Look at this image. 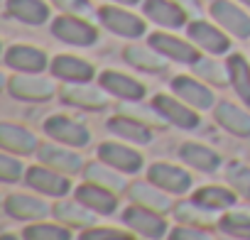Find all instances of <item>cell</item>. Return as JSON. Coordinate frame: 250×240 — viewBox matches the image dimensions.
Segmentation results:
<instances>
[{"mask_svg": "<svg viewBox=\"0 0 250 240\" xmlns=\"http://www.w3.org/2000/svg\"><path fill=\"white\" fill-rule=\"evenodd\" d=\"M52 32H54L62 42L76 44V47H88V44H93V42L98 40V32H96L93 25H88V22H83V20H79V18H69V15H66V18H59V20L54 22Z\"/></svg>", "mask_w": 250, "mask_h": 240, "instance_id": "cell-1", "label": "cell"}, {"mask_svg": "<svg viewBox=\"0 0 250 240\" xmlns=\"http://www.w3.org/2000/svg\"><path fill=\"white\" fill-rule=\"evenodd\" d=\"M98 18L110 32L123 35V37H140L145 32V22L140 18L125 13V10H118V8H101Z\"/></svg>", "mask_w": 250, "mask_h": 240, "instance_id": "cell-2", "label": "cell"}, {"mask_svg": "<svg viewBox=\"0 0 250 240\" xmlns=\"http://www.w3.org/2000/svg\"><path fill=\"white\" fill-rule=\"evenodd\" d=\"M10 93L22 100H47L54 93V83L42 76H15L8 83Z\"/></svg>", "mask_w": 250, "mask_h": 240, "instance_id": "cell-3", "label": "cell"}, {"mask_svg": "<svg viewBox=\"0 0 250 240\" xmlns=\"http://www.w3.org/2000/svg\"><path fill=\"white\" fill-rule=\"evenodd\" d=\"M211 15L235 37H250V18L238 10L235 5H230L228 0H216L211 5Z\"/></svg>", "mask_w": 250, "mask_h": 240, "instance_id": "cell-4", "label": "cell"}, {"mask_svg": "<svg viewBox=\"0 0 250 240\" xmlns=\"http://www.w3.org/2000/svg\"><path fill=\"white\" fill-rule=\"evenodd\" d=\"M44 130H47L52 138L66 142V145H76V147H81V145L88 142V133H86V128L79 125V123H74V120H69V118H59V115H57V118H49L47 123H44Z\"/></svg>", "mask_w": 250, "mask_h": 240, "instance_id": "cell-5", "label": "cell"}, {"mask_svg": "<svg viewBox=\"0 0 250 240\" xmlns=\"http://www.w3.org/2000/svg\"><path fill=\"white\" fill-rule=\"evenodd\" d=\"M145 15L165 27H182L187 20V10L169 0H145Z\"/></svg>", "mask_w": 250, "mask_h": 240, "instance_id": "cell-6", "label": "cell"}, {"mask_svg": "<svg viewBox=\"0 0 250 240\" xmlns=\"http://www.w3.org/2000/svg\"><path fill=\"white\" fill-rule=\"evenodd\" d=\"M150 44H152L160 54H165V57H169V59H177V61H184V64H196V61H199L196 49H194L191 44L177 40V37L152 35V37H150Z\"/></svg>", "mask_w": 250, "mask_h": 240, "instance_id": "cell-7", "label": "cell"}, {"mask_svg": "<svg viewBox=\"0 0 250 240\" xmlns=\"http://www.w3.org/2000/svg\"><path fill=\"white\" fill-rule=\"evenodd\" d=\"M5 64L10 69H18V71H30V74H37L47 66V57L44 52L35 49V47H10L8 54H5Z\"/></svg>", "mask_w": 250, "mask_h": 240, "instance_id": "cell-8", "label": "cell"}, {"mask_svg": "<svg viewBox=\"0 0 250 240\" xmlns=\"http://www.w3.org/2000/svg\"><path fill=\"white\" fill-rule=\"evenodd\" d=\"M101 86L110 93H115L118 98H125V100H140L145 88L143 83L133 81L130 76H123V74H115V71H105L101 74Z\"/></svg>", "mask_w": 250, "mask_h": 240, "instance_id": "cell-9", "label": "cell"}, {"mask_svg": "<svg viewBox=\"0 0 250 240\" xmlns=\"http://www.w3.org/2000/svg\"><path fill=\"white\" fill-rule=\"evenodd\" d=\"M5 10H8V15H13L15 20L27 22V25H42L49 15L42 0H8Z\"/></svg>", "mask_w": 250, "mask_h": 240, "instance_id": "cell-10", "label": "cell"}, {"mask_svg": "<svg viewBox=\"0 0 250 240\" xmlns=\"http://www.w3.org/2000/svg\"><path fill=\"white\" fill-rule=\"evenodd\" d=\"M125 223L147 238H160L165 233V220L157 213L145 211V208H128L125 211Z\"/></svg>", "mask_w": 250, "mask_h": 240, "instance_id": "cell-11", "label": "cell"}, {"mask_svg": "<svg viewBox=\"0 0 250 240\" xmlns=\"http://www.w3.org/2000/svg\"><path fill=\"white\" fill-rule=\"evenodd\" d=\"M172 88H174V93H177L179 98L189 100V103L196 105V108H208V105H213V93H211L208 88H204L201 83H196L194 79L179 76V79L172 81Z\"/></svg>", "mask_w": 250, "mask_h": 240, "instance_id": "cell-12", "label": "cell"}, {"mask_svg": "<svg viewBox=\"0 0 250 240\" xmlns=\"http://www.w3.org/2000/svg\"><path fill=\"white\" fill-rule=\"evenodd\" d=\"M189 37L196 42V44H201L204 49H208V52H213V54H221V52H226L228 49V40L216 30V27H211L208 22H191L189 25Z\"/></svg>", "mask_w": 250, "mask_h": 240, "instance_id": "cell-13", "label": "cell"}, {"mask_svg": "<svg viewBox=\"0 0 250 240\" xmlns=\"http://www.w3.org/2000/svg\"><path fill=\"white\" fill-rule=\"evenodd\" d=\"M52 71H54V76L66 79V81H76V83H83L93 76V66L76 59V57H57L52 64Z\"/></svg>", "mask_w": 250, "mask_h": 240, "instance_id": "cell-14", "label": "cell"}, {"mask_svg": "<svg viewBox=\"0 0 250 240\" xmlns=\"http://www.w3.org/2000/svg\"><path fill=\"white\" fill-rule=\"evenodd\" d=\"M216 120H218L226 130H230V133H235V135H240V138L250 135V115L243 113L240 108L230 105V103L216 105Z\"/></svg>", "mask_w": 250, "mask_h": 240, "instance_id": "cell-15", "label": "cell"}, {"mask_svg": "<svg viewBox=\"0 0 250 240\" xmlns=\"http://www.w3.org/2000/svg\"><path fill=\"white\" fill-rule=\"evenodd\" d=\"M150 179L160 186V189H167V191H187L189 189V177L177 169V167H169V164H155L150 169Z\"/></svg>", "mask_w": 250, "mask_h": 240, "instance_id": "cell-16", "label": "cell"}, {"mask_svg": "<svg viewBox=\"0 0 250 240\" xmlns=\"http://www.w3.org/2000/svg\"><path fill=\"white\" fill-rule=\"evenodd\" d=\"M98 155H101L108 164H113V167H118V169H123V172H135V169H140V164H143V160H140L138 152L125 150V147H118V145H110V142L101 145Z\"/></svg>", "mask_w": 250, "mask_h": 240, "instance_id": "cell-17", "label": "cell"}, {"mask_svg": "<svg viewBox=\"0 0 250 240\" xmlns=\"http://www.w3.org/2000/svg\"><path fill=\"white\" fill-rule=\"evenodd\" d=\"M0 142H3L5 150H13V152H20V155H30L37 147L35 138L27 130H22L18 125H10V123H5L3 128H0Z\"/></svg>", "mask_w": 250, "mask_h": 240, "instance_id": "cell-18", "label": "cell"}, {"mask_svg": "<svg viewBox=\"0 0 250 240\" xmlns=\"http://www.w3.org/2000/svg\"><path fill=\"white\" fill-rule=\"evenodd\" d=\"M155 108H157L167 120H172V123H177V125H182V128H194V125L199 123L196 113H191L189 108L179 105L177 100H172V98H167V96H157V98H155Z\"/></svg>", "mask_w": 250, "mask_h": 240, "instance_id": "cell-19", "label": "cell"}, {"mask_svg": "<svg viewBox=\"0 0 250 240\" xmlns=\"http://www.w3.org/2000/svg\"><path fill=\"white\" fill-rule=\"evenodd\" d=\"M27 181L35 189H40L44 194H52V196H62L69 189V181L64 177H59L54 172H47V169H40V167H35V169L27 172Z\"/></svg>", "mask_w": 250, "mask_h": 240, "instance_id": "cell-20", "label": "cell"}, {"mask_svg": "<svg viewBox=\"0 0 250 240\" xmlns=\"http://www.w3.org/2000/svg\"><path fill=\"white\" fill-rule=\"evenodd\" d=\"M76 199L98 213H110L115 208V196L105 186H81L76 191Z\"/></svg>", "mask_w": 250, "mask_h": 240, "instance_id": "cell-21", "label": "cell"}, {"mask_svg": "<svg viewBox=\"0 0 250 240\" xmlns=\"http://www.w3.org/2000/svg\"><path fill=\"white\" fill-rule=\"evenodd\" d=\"M228 74H230V83L235 93L250 105V66L240 54H233L228 59Z\"/></svg>", "mask_w": 250, "mask_h": 240, "instance_id": "cell-22", "label": "cell"}, {"mask_svg": "<svg viewBox=\"0 0 250 240\" xmlns=\"http://www.w3.org/2000/svg\"><path fill=\"white\" fill-rule=\"evenodd\" d=\"M40 160L47 162L49 167H57L59 172H79L81 169V160L71 152H64L59 147H52V145H40L37 150Z\"/></svg>", "mask_w": 250, "mask_h": 240, "instance_id": "cell-23", "label": "cell"}, {"mask_svg": "<svg viewBox=\"0 0 250 240\" xmlns=\"http://www.w3.org/2000/svg\"><path fill=\"white\" fill-rule=\"evenodd\" d=\"M5 208L15 218H42L47 213V206L37 199H30V196H10L5 201Z\"/></svg>", "mask_w": 250, "mask_h": 240, "instance_id": "cell-24", "label": "cell"}, {"mask_svg": "<svg viewBox=\"0 0 250 240\" xmlns=\"http://www.w3.org/2000/svg\"><path fill=\"white\" fill-rule=\"evenodd\" d=\"M108 128L115 130L123 138L133 140V142H150V130L145 125H140L138 120H133V118H113L108 123Z\"/></svg>", "mask_w": 250, "mask_h": 240, "instance_id": "cell-25", "label": "cell"}, {"mask_svg": "<svg viewBox=\"0 0 250 240\" xmlns=\"http://www.w3.org/2000/svg\"><path fill=\"white\" fill-rule=\"evenodd\" d=\"M62 98L71 105H81V108H101L105 103V98L93 91V88H79V86H71V88H64L62 91Z\"/></svg>", "mask_w": 250, "mask_h": 240, "instance_id": "cell-26", "label": "cell"}, {"mask_svg": "<svg viewBox=\"0 0 250 240\" xmlns=\"http://www.w3.org/2000/svg\"><path fill=\"white\" fill-rule=\"evenodd\" d=\"M182 157H184L191 167H199V169H204V172H211V169L218 167V157H216L211 150L201 147V145H184V147H182Z\"/></svg>", "mask_w": 250, "mask_h": 240, "instance_id": "cell-27", "label": "cell"}, {"mask_svg": "<svg viewBox=\"0 0 250 240\" xmlns=\"http://www.w3.org/2000/svg\"><path fill=\"white\" fill-rule=\"evenodd\" d=\"M157 54H150L147 49H140V47H128V49H125V59H128L133 66L145 69V71H162L165 69V61Z\"/></svg>", "mask_w": 250, "mask_h": 240, "instance_id": "cell-28", "label": "cell"}, {"mask_svg": "<svg viewBox=\"0 0 250 240\" xmlns=\"http://www.w3.org/2000/svg\"><path fill=\"white\" fill-rule=\"evenodd\" d=\"M130 196H133L138 203L150 206L152 211H167V208H169L167 196L157 194V191H155V189H150L147 184H135V186H133V191H130Z\"/></svg>", "mask_w": 250, "mask_h": 240, "instance_id": "cell-29", "label": "cell"}, {"mask_svg": "<svg viewBox=\"0 0 250 240\" xmlns=\"http://www.w3.org/2000/svg\"><path fill=\"white\" fill-rule=\"evenodd\" d=\"M196 203L206 206V208H218V206H230L235 201V196L226 189H201L196 196H194Z\"/></svg>", "mask_w": 250, "mask_h": 240, "instance_id": "cell-30", "label": "cell"}, {"mask_svg": "<svg viewBox=\"0 0 250 240\" xmlns=\"http://www.w3.org/2000/svg\"><path fill=\"white\" fill-rule=\"evenodd\" d=\"M25 240H69V230L57 225H32L25 230Z\"/></svg>", "mask_w": 250, "mask_h": 240, "instance_id": "cell-31", "label": "cell"}, {"mask_svg": "<svg viewBox=\"0 0 250 240\" xmlns=\"http://www.w3.org/2000/svg\"><path fill=\"white\" fill-rule=\"evenodd\" d=\"M194 71H196L199 76L208 79L211 83H218V86L226 83V71H223V66H218L213 59H199V61L194 64Z\"/></svg>", "mask_w": 250, "mask_h": 240, "instance_id": "cell-32", "label": "cell"}, {"mask_svg": "<svg viewBox=\"0 0 250 240\" xmlns=\"http://www.w3.org/2000/svg\"><path fill=\"white\" fill-rule=\"evenodd\" d=\"M221 225H223L226 233H230L235 238L250 240V218H245V216H228V218L221 220Z\"/></svg>", "mask_w": 250, "mask_h": 240, "instance_id": "cell-33", "label": "cell"}, {"mask_svg": "<svg viewBox=\"0 0 250 240\" xmlns=\"http://www.w3.org/2000/svg\"><path fill=\"white\" fill-rule=\"evenodd\" d=\"M86 177H88L91 181L101 184V186H108V189H123V186H125L120 177H115V174H108L105 169H101V167H96V164H91V167H88Z\"/></svg>", "mask_w": 250, "mask_h": 240, "instance_id": "cell-34", "label": "cell"}, {"mask_svg": "<svg viewBox=\"0 0 250 240\" xmlns=\"http://www.w3.org/2000/svg\"><path fill=\"white\" fill-rule=\"evenodd\" d=\"M54 213H57V218H64V220H69V223H81V225L93 223V216H91V213H83L81 208H76V206H71V203L57 206Z\"/></svg>", "mask_w": 250, "mask_h": 240, "instance_id": "cell-35", "label": "cell"}, {"mask_svg": "<svg viewBox=\"0 0 250 240\" xmlns=\"http://www.w3.org/2000/svg\"><path fill=\"white\" fill-rule=\"evenodd\" d=\"M228 179H230V184H233L243 196H250V169L233 164V167L228 169Z\"/></svg>", "mask_w": 250, "mask_h": 240, "instance_id": "cell-36", "label": "cell"}, {"mask_svg": "<svg viewBox=\"0 0 250 240\" xmlns=\"http://www.w3.org/2000/svg\"><path fill=\"white\" fill-rule=\"evenodd\" d=\"M20 172H22L20 162L10 160L8 155H3V157H0V174H3V179H8V181H13V179H20Z\"/></svg>", "mask_w": 250, "mask_h": 240, "instance_id": "cell-37", "label": "cell"}, {"mask_svg": "<svg viewBox=\"0 0 250 240\" xmlns=\"http://www.w3.org/2000/svg\"><path fill=\"white\" fill-rule=\"evenodd\" d=\"M172 240H211V238L199 228H179L172 233Z\"/></svg>", "mask_w": 250, "mask_h": 240, "instance_id": "cell-38", "label": "cell"}, {"mask_svg": "<svg viewBox=\"0 0 250 240\" xmlns=\"http://www.w3.org/2000/svg\"><path fill=\"white\" fill-rule=\"evenodd\" d=\"M54 5L64 13H86L88 0H54Z\"/></svg>", "mask_w": 250, "mask_h": 240, "instance_id": "cell-39", "label": "cell"}, {"mask_svg": "<svg viewBox=\"0 0 250 240\" xmlns=\"http://www.w3.org/2000/svg\"><path fill=\"white\" fill-rule=\"evenodd\" d=\"M118 235H123V233H118V230H91V233H86L81 240H113V238H118Z\"/></svg>", "mask_w": 250, "mask_h": 240, "instance_id": "cell-40", "label": "cell"}, {"mask_svg": "<svg viewBox=\"0 0 250 240\" xmlns=\"http://www.w3.org/2000/svg\"><path fill=\"white\" fill-rule=\"evenodd\" d=\"M177 5H182L189 15H199V3L196 0H177Z\"/></svg>", "mask_w": 250, "mask_h": 240, "instance_id": "cell-41", "label": "cell"}, {"mask_svg": "<svg viewBox=\"0 0 250 240\" xmlns=\"http://www.w3.org/2000/svg\"><path fill=\"white\" fill-rule=\"evenodd\" d=\"M118 3H125V5H135L138 0H118Z\"/></svg>", "mask_w": 250, "mask_h": 240, "instance_id": "cell-42", "label": "cell"}, {"mask_svg": "<svg viewBox=\"0 0 250 240\" xmlns=\"http://www.w3.org/2000/svg\"><path fill=\"white\" fill-rule=\"evenodd\" d=\"M3 240H15V238H13V235H5V238H3Z\"/></svg>", "mask_w": 250, "mask_h": 240, "instance_id": "cell-43", "label": "cell"}, {"mask_svg": "<svg viewBox=\"0 0 250 240\" xmlns=\"http://www.w3.org/2000/svg\"><path fill=\"white\" fill-rule=\"evenodd\" d=\"M240 3H245V5H250V0H240Z\"/></svg>", "mask_w": 250, "mask_h": 240, "instance_id": "cell-44", "label": "cell"}]
</instances>
